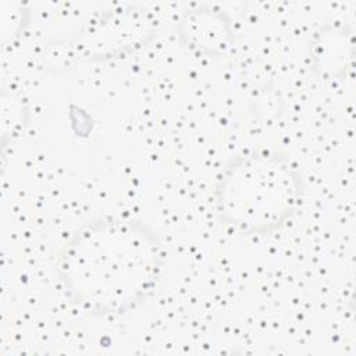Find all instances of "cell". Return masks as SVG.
Instances as JSON below:
<instances>
[{"label": "cell", "instance_id": "6da1fadb", "mask_svg": "<svg viewBox=\"0 0 356 356\" xmlns=\"http://www.w3.org/2000/svg\"><path fill=\"white\" fill-rule=\"evenodd\" d=\"M163 266L164 249L152 228L131 217L103 216L64 243L57 274L71 302L107 317L142 303L154 291Z\"/></svg>", "mask_w": 356, "mask_h": 356}, {"label": "cell", "instance_id": "7a4b0ae2", "mask_svg": "<svg viewBox=\"0 0 356 356\" xmlns=\"http://www.w3.org/2000/svg\"><path fill=\"white\" fill-rule=\"evenodd\" d=\"M303 184L298 168L275 152L232 159L216 186L220 218L246 235L268 234L298 209Z\"/></svg>", "mask_w": 356, "mask_h": 356}, {"label": "cell", "instance_id": "3957f363", "mask_svg": "<svg viewBox=\"0 0 356 356\" xmlns=\"http://www.w3.org/2000/svg\"><path fill=\"white\" fill-rule=\"evenodd\" d=\"M152 32L153 25L142 10L122 7L88 25L70 44L81 54L79 57L100 60L140 46Z\"/></svg>", "mask_w": 356, "mask_h": 356}, {"label": "cell", "instance_id": "277c9868", "mask_svg": "<svg viewBox=\"0 0 356 356\" xmlns=\"http://www.w3.org/2000/svg\"><path fill=\"white\" fill-rule=\"evenodd\" d=\"M182 36L192 47L207 54H224L231 46V31L224 14L197 10L186 15L182 21Z\"/></svg>", "mask_w": 356, "mask_h": 356}, {"label": "cell", "instance_id": "5b68a950", "mask_svg": "<svg viewBox=\"0 0 356 356\" xmlns=\"http://www.w3.org/2000/svg\"><path fill=\"white\" fill-rule=\"evenodd\" d=\"M346 39L343 33H335L323 36L321 42L317 43L316 50V67L324 68L327 72L338 75L343 72L345 56H350L352 51H346Z\"/></svg>", "mask_w": 356, "mask_h": 356}]
</instances>
